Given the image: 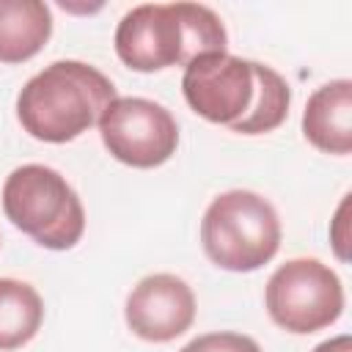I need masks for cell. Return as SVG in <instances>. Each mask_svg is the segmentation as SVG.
<instances>
[{"label": "cell", "instance_id": "cell-12", "mask_svg": "<svg viewBox=\"0 0 352 352\" xmlns=\"http://www.w3.org/2000/svg\"><path fill=\"white\" fill-rule=\"evenodd\" d=\"M289 104H292V88L289 82L272 69L258 63V91H256V102L250 107V113L234 124V132L242 135H264L278 129L286 116H289Z\"/></svg>", "mask_w": 352, "mask_h": 352}, {"label": "cell", "instance_id": "cell-5", "mask_svg": "<svg viewBox=\"0 0 352 352\" xmlns=\"http://www.w3.org/2000/svg\"><path fill=\"white\" fill-rule=\"evenodd\" d=\"M270 319L297 336L330 327L344 311V286L319 258H289L264 289Z\"/></svg>", "mask_w": 352, "mask_h": 352}, {"label": "cell", "instance_id": "cell-14", "mask_svg": "<svg viewBox=\"0 0 352 352\" xmlns=\"http://www.w3.org/2000/svg\"><path fill=\"white\" fill-rule=\"evenodd\" d=\"M346 209H349V195H344V201H341V206H338V212H336V220H333V226H330V239H333L336 256H338L341 261L349 258V250H346V245H349V234H346Z\"/></svg>", "mask_w": 352, "mask_h": 352}, {"label": "cell", "instance_id": "cell-9", "mask_svg": "<svg viewBox=\"0 0 352 352\" xmlns=\"http://www.w3.org/2000/svg\"><path fill=\"white\" fill-rule=\"evenodd\" d=\"M302 135L324 154L352 151V82L333 80L319 85L302 113Z\"/></svg>", "mask_w": 352, "mask_h": 352}, {"label": "cell", "instance_id": "cell-2", "mask_svg": "<svg viewBox=\"0 0 352 352\" xmlns=\"http://www.w3.org/2000/svg\"><path fill=\"white\" fill-rule=\"evenodd\" d=\"M113 99L116 85L96 66L55 60L25 82L16 96V118L36 140L69 143L99 124Z\"/></svg>", "mask_w": 352, "mask_h": 352}, {"label": "cell", "instance_id": "cell-7", "mask_svg": "<svg viewBox=\"0 0 352 352\" xmlns=\"http://www.w3.org/2000/svg\"><path fill=\"white\" fill-rule=\"evenodd\" d=\"M258 91V60H245L231 52H209L184 66L182 94L187 104L212 124H239Z\"/></svg>", "mask_w": 352, "mask_h": 352}, {"label": "cell", "instance_id": "cell-4", "mask_svg": "<svg viewBox=\"0 0 352 352\" xmlns=\"http://www.w3.org/2000/svg\"><path fill=\"white\" fill-rule=\"evenodd\" d=\"M6 217L47 250H69L85 231V209L74 187L50 165H19L3 184Z\"/></svg>", "mask_w": 352, "mask_h": 352}, {"label": "cell", "instance_id": "cell-15", "mask_svg": "<svg viewBox=\"0 0 352 352\" xmlns=\"http://www.w3.org/2000/svg\"><path fill=\"white\" fill-rule=\"evenodd\" d=\"M314 352H352V338H349V336L327 338V341H322Z\"/></svg>", "mask_w": 352, "mask_h": 352}, {"label": "cell", "instance_id": "cell-1", "mask_svg": "<svg viewBox=\"0 0 352 352\" xmlns=\"http://www.w3.org/2000/svg\"><path fill=\"white\" fill-rule=\"evenodd\" d=\"M223 19L201 3H143L126 11L116 28V52L135 72H162L226 52Z\"/></svg>", "mask_w": 352, "mask_h": 352}, {"label": "cell", "instance_id": "cell-13", "mask_svg": "<svg viewBox=\"0 0 352 352\" xmlns=\"http://www.w3.org/2000/svg\"><path fill=\"white\" fill-rule=\"evenodd\" d=\"M179 352H261V349L250 336L220 330V333H204V336L192 338Z\"/></svg>", "mask_w": 352, "mask_h": 352}, {"label": "cell", "instance_id": "cell-3", "mask_svg": "<svg viewBox=\"0 0 352 352\" xmlns=\"http://www.w3.org/2000/svg\"><path fill=\"white\" fill-rule=\"evenodd\" d=\"M201 245L209 261L228 272H253L280 248L275 206L253 190L220 192L204 212Z\"/></svg>", "mask_w": 352, "mask_h": 352}, {"label": "cell", "instance_id": "cell-8", "mask_svg": "<svg viewBox=\"0 0 352 352\" xmlns=\"http://www.w3.org/2000/svg\"><path fill=\"white\" fill-rule=\"evenodd\" d=\"M124 316L138 338L165 344L190 330L195 319V294L179 275H146L129 292Z\"/></svg>", "mask_w": 352, "mask_h": 352}, {"label": "cell", "instance_id": "cell-11", "mask_svg": "<svg viewBox=\"0 0 352 352\" xmlns=\"http://www.w3.org/2000/svg\"><path fill=\"white\" fill-rule=\"evenodd\" d=\"M44 322L41 294L16 278H0V352L25 346Z\"/></svg>", "mask_w": 352, "mask_h": 352}, {"label": "cell", "instance_id": "cell-10", "mask_svg": "<svg viewBox=\"0 0 352 352\" xmlns=\"http://www.w3.org/2000/svg\"><path fill=\"white\" fill-rule=\"evenodd\" d=\"M52 36V11L41 0H0V63H22Z\"/></svg>", "mask_w": 352, "mask_h": 352}, {"label": "cell", "instance_id": "cell-6", "mask_svg": "<svg viewBox=\"0 0 352 352\" xmlns=\"http://www.w3.org/2000/svg\"><path fill=\"white\" fill-rule=\"evenodd\" d=\"M99 135L104 148L132 168H157L179 146V124L170 110L143 96H116L99 118Z\"/></svg>", "mask_w": 352, "mask_h": 352}]
</instances>
